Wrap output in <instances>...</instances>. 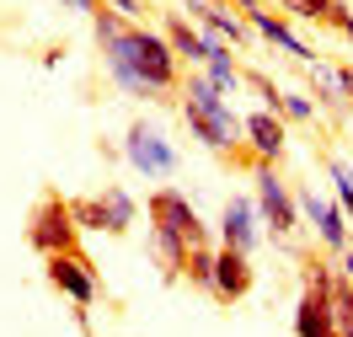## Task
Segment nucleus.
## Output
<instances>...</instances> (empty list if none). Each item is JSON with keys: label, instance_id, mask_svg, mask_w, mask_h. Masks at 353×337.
<instances>
[{"label": "nucleus", "instance_id": "nucleus-1", "mask_svg": "<svg viewBox=\"0 0 353 337\" xmlns=\"http://www.w3.org/2000/svg\"><path fill=\"white\" fill-rule=\"evenodd\" d=\"M97 48L108 59L112 86L139 96V102H161V96H172L182 86V59L172 54L166 32H150V27L129 22L118 38H108V43H97Z\"/></svg>", "mask_w": 353, "mask_h": 337}, {"label": "nucleus", "instance_id": "nucleus-2", "mask_svg": "<svg viewBox=\"0 0 353 337\" xmlns=\"http://www.w3.org/2000/svg\"><path fill=\"white\" fill-rule=\"evenodd\" d=\"M182 118H188V129L199 134V145H209L214 156H236L241 150V118L225 108V91L209 81V75H193V70H182Z\"/></svg>", "mask_w": 353, "mask_h": 337}, {"label": "nucleus", "instance_id": "nucleus-3", "mask_svg": "<svg viewBox=\"0 0 353 337\" xmlns=\"http://www.w3.org/2000/svg\"><path fill=\"white\" fill-rule=\"evenodd\" d=\"M252 198H257V214H263V230L273 236V241H284L300 230V198H294V187H289L284 177H279V161H257L252 156Z\"/></svg>", "mask_w": 353, "mask_h": 337}, {"label": "nucleus", "instance_id": "nucleus-4", "mask_svg": "<svg viewBox=\"0 0 353 337\" xmlns=\"http://www.w3.org/2000/svg\"><path fill=\"white\" fill-rule=\"evenodd\" d=\"M27 247L38 257H59V252H81V225L70 214V198L48 193L32 214H27Z\"/></svg>", "mask_w": 353, "mask_h": 337}, {"label": "nucleus", "instance_id": "nucleus-5", "mask_svg": "<svg viewBox=\"0 0 353 337\" xmlns=\"http://www.w3.org/2000/svg\"><path fill=\"white\" fill-rule=\"evenodd\" d=\"M123 156H129L134 172H145V177H172L176 172V145L166 139V129L155 123V118H134L129 134H123Z\"/></svg>", "mask_w": 353, "mask_h": 337}, {"label": "nucleus", "instance_id": "nucleus-6", "mask_svg": "<svg viewBox=\"0 0 353 337\" xmlns=\"http://www.w3.org/2000/svg\"><path fill=\"white\" fill-rule=\"evenodd\" d=\"M70 214L81 230H108V236H129L134 230V193L123 187H108V193H97V198H75L70 203Z\"/></svg>", "mask_w": 353, "mask_h": 337}, {"label": "nucleus", "instance_id": "nucleus-7", "mask_svg": "<svg viewBox=\"0 0 353 337\" xmlns=\"http://www.w3.org/2000/svg\"><path fill=\"white\" fill-rule=\"evenodd\" d=\"M43 273L59 294H70L75 305H97L102 300V278H97V263L86 252H59V257H43Z\"/></svg>", "mask_w": 353, "mask_h": 337}, {"label": "nucleus", "instance_id": "nucleus-8", "mask_svg": "<svg viewBox=\"0 0 353 337\" xmlns=\"http://www.w3.org/2000/svg\"><path fill=\"white\" fill-rule=\"evenodd\" d=\"M145 214H150V225H161V230L182 236L188 247H203V241H209V225L199 220V209H193V203L182 198L176 187H161V193H150Z\"/></svg>", "mask_w": 353, "mask_h": 337}, {"label": "nucleus", "instance_id": "nucleus-9", "mask_svg": "<svg viewBox=\"0 0 353 337\" xmlns=\"http://www.w3.org/2000/svg\"><path fill=\"white\" fill-rule=\"evenodd\" d=\"M220 247H236V252H246V257L263 247V214H257V198H252V193L225 198V209H220Z\"/></svg>", "mask_w": 353, "mask_h": 337}, {"label": "nucleus", "instance_id": "nucleus-10", "mask_svg": "<svg viewBox=\"0 0 353 337\" xmlns=\"http://www.w3.org/2000/svg\"><path fill=\"white\" fill-rule=\"evenodd\" d=\"M252 284H257L252 257H246V252H236V247H214V294H209V300L236 305V300H246V294H252Z\"/></svg>", "mask_w": 353, "mask_h": 337}, {"label": "nucleus", "instance_id": "nucleus-11", "mask_svg": "<svg viewBox=\"0 0 353 337\" xmlns=\"http://www.w3.org/2000/svg\"><path fill=\"white\" fill-rule=\"evenodd\" d=\"M294 198H300V214H305L310 225H316V236H321V247L332 252V257H343V252H348V214H343V209H337V203L332 198H321V193H294Z\"/></svg>", "mask_w": 353, "mask_h": 337}, {"label": "nucleus", "instance_id": "nucleus-12", "mask_svg": "<svg viewBox=\"0 0 353 337\" xmlns=\"http://www.w3.org/2000/svg\"><path fill=\"white\" fill-rule=\"evenodd\" d=\"M188 11L199 17V27L209 32V38H220V43H230V48H241V43H252V27H246V17L236 11V6H225V0H188Z\"/></svg>", "mask_w": 353, "mask_h": 337}, {"label": "nucleus", "instance_id": "nucleus-13", "mask_svg": "<svg viewBox=\"0 0 353 337\" xmlns=\"http://www.w3.org/2000/svg\"><path fill=\"white\" fill-rule=\"evenodd\" d=\"M241 134H246V145H252V156H257V161H284L289 129H284V118H279L273 108L246 112V118H241Z\"/></svg>", "mask_w": 353, "mask_h": 337}, {"label": "nucleus", "instance_id": "nucleus-14", "mask_svg": "<svg viewBox=\"0 0 353 337\" xmlns=\"http://www.w3.org/2000/svg\"><path fill=\"white\" fill-rule=\"evenodd\" d=\"M246 27H252V38H263V43H273V48H284V54H294L300 65H316V48L300 38V32H289V22L279 17V11H246Z\"/></svg>", "mask_w": 353, "mask_h": 337}, {"label": "nucleus", "instance_id": "nucleus-15", "mask_svg": "<svg viewBox=\"0 0 353 337\" xmlns=\"http://www.w3.org/2000/svg\"><path fill=\"white\" fill-rule=\"evenodd\" d=\"M294 337H337L332 327V305H327V289H310L300 294V305H294Z\"/></svg>", "mask_w": 353, "mask_h": 337}, {"label": "nucleus", "instance_id": "nucleus-16", "mask_svg": "<svg viewBox=\"0 0 353 337\" xmlns=\"http://www.w3.org/2000/svg\"><path fill=\"white\" fill-rule=\"evenodd\" d=\"M203 38H209V32H203ZM203 75H209V81H214V86L225 91V96H230V91L241 86V70H236V54H230V43H220V38H209V43H203Z\"/></svg>", "mask_w": 353, "mask_h": 337}, {"label": "nucleus", "instance_id": "nucleus-17", "mask_svg": "<svg viewBox=\"0 0 353 337\" xmlns=\"http://www.w3.org/2000/svg\"><path fill=\"white\" fill-rule=\"evenodd\" d=\"M166 43H172V54L182 59V65H203V27H193L188 17H176V11H166Z\"/></svg>", "mask_w": 353, "mask_h": 337}, {"label": "nucleus", "instance_id": "nucleus-18", "mask_svg": "<svg viewBox=\"0 0 353 337\" xmlns=\"http://www.w3.org/2000/svg\"><path fill=\"white\" fill-rule=\"evenodd\" d=\"M182 278H188L193 289L214 294V241H203V247L188 252V263H182Z\"/></svg>", "mask_w": 353, "mask_h": 337}, {"label": "nucleus", "instance_id": "nucleus-19", "mask_svg": "<svg viewBox=\"0 0 353 337\" xmlns=\"http://www.w3.org/2000/svg\"><path fill=\"white\" fill-rule=\"evenodd\" d=\"M337 6H343V0H284V11L294 22H327V27H332V17H337Z\"/></svg>", "mask_w": 353, "mask_h": 337}, {"label": "nucleus", "instance_id": "nucleus-20", "mask_svg": "<svg viewBox=\"0 0 353 337\" xmlns=\"http://www.w3.org/2000/svg\"><path fill=\"white\" fill-rule=\"evenodd\" d=\"M310 86L321 91V102H332V108H343V102H348L343 86H337V65H327V59H316V65H310Z\"/></svg>", "mask_w": 353, "mask_h": 337}, {"label": "nucleus", "instance_id": "nucleus-21", "mask_svg": "<svg viewBox=\"0 0 353 337\" xmlns=\"http://www.w3.org/2000/svg\"><path fill=\"white\" fill-rule=\"evenodd\" d=\"M279 118H284V123H310V118H316V96H305V91H284Z\"/></svg>", "mask_w": 353, "mask_h": 337}, {"label": "nucleus", "instance_id": "nucleus-22", "mask_svg": "<svg viewBox=\"0 0 353 337\" xmlns=\"http://www.w3.org/2000/svg\"><path fill=\"white\" fill-rule=\"evenodd\" d=\"M327 177H332V187H337V209L353 220V172L343 161H327Z\"/></svg>", "mask_w": 353, "mask_h": 337}, {"label": "nucleus", "instance_id": "nucleus-23", "mask_svg": "<svg viewBox=\"0 0 353 337\" xmlns=\"http://www.w3.org/2000/svg\"><path fill=\"white\" fill-rule=\"evenodd\" d=\"M241 81H246L252 91H257V96H263V108H273V112H279V102H284V91L273 86V81H268L263 70H241Z\"/></svg>", "mask_w": 353, "mask_h": 337}, {"label": "nucleus", "instance_id": "nucleus-24", "mask_svg": "<svg viewBox=\"0 0 353 337\" xmlns=\"http://www.w3.org/2000/svg\"><path fill=\"white\" fill-rule=\"evenodd\" d=\"M108 6L123 17V22H139V17H145V0H108Z\"/></svg>", "mask_w": 353, "mask_h": 337}, {"label": "nucleus", "instance_id": "nucleus-25", "mask_svg": "<svg viewBox=\"0 0 353 337\" xmlns=\"http://www.w3.org/2000/svg\"><path fill=\"white\" fill-rule=\"evenodd\" d=\"M332 27H337V32H343V38L353 43V11H348V6H337V17H332Z\"/></svg>", "mask_w": 353, "mask_h": 337}, {"label": "nucleus", "instance_id": "nucleus-26", "mask_svg": "<svg viewBox=\"0 0 353 337\" xmlns=\"http://www.w3.org/2000/svg\"><path fill=\"white\" fill-rule=\"evenodd\" d=\"M337 86H343V96L353 102V65H337Z\"/></svg>", "mask_w": 353, "mask_h": 337}, {"label": "nucleus", "instance_id": "nucleus-27", "mask_svg": "<svg viewBox=\"0 0 353 337\" xmlns=\"http://www.w3.org/2000/svg\"><path fill=\"white\" fill-rule=\"evenodd\" d=\"M70 11H86V17H97V11H102V0H65Z\"/></svg>", "mask_w": 353, "mask_h": 337}, {"label": "nucleus", "instance_id": "nucleus-28", "mask_svg": "<svg viewBox=\"0 0 353 337\" xmlns=\"http://www.w3.org/2000/svg\"><path fill=\"white\" fill-rule=\"evenodd\" d=\"M337 273H343V278L353 284V252H343V257H337Z\"/></svg>", "mask_w": 353, "mask_h": 337}, {"label": "nucleus", "instance_id": "nucleus-29", "mask_svg": "<svg viewBox=\"0 0 353 337\" xmlns=\"http://www.w3.org/2000/svg\"><path fill=\"white\" fill-rule=\"evenodd\" d=\"M225 6H236V11H241V17H246V11H257L263 0H225Z\"/></svg>", "mask_w": 353, "mask_h": 337}, {"label": "nucleus", "instance_id": "nucleus-30", "mask_svg": "<svg viewBox=\"0 0 353 337\" xmlns=\"http://www.w3.org/2000/svg\"><path fill=\"white\" fill-rule=\"evenodd\" d=\"M279 6H284V0H279Z\"/></svg>", "mask_w": 353, "mask_h": 337}]
</instances>
